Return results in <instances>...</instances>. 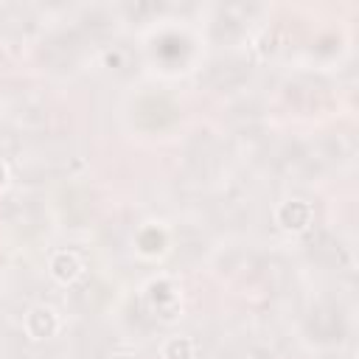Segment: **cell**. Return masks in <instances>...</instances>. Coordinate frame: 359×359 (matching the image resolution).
<instances>
[{
	"label": "cell",
	"instance_id": "7a4b0ae2",
	"mask_svg": "<svg viewBox=\"0 0 359 359\" xmlns=\"http://www.w3.org/2000/svg\"><path fill=\"white\" fill-rule=\"evenodd\" d=\"M163 359H194V345L188 339H171L163 345Z\"/></svg>",
	"mask_w": 359,
	"mask_h": 359
},
{
	"label": "cell",
	"instance_id": "6da1fadb",
	"mask_svg": "<svg viewBox=\"0 0 359 359\" xmlns=\"http://www.w3.org/2000/svg\"><path fill=\"white\" fill-rule=\"evenodd\" d=\"M50 269H53V275L59 278V280H73L79 272H81V264H79V258L76 255H70V252H62V255H56L53 258V264H50Z\"/></svg>",
	"mask_w": 359,
	"mask_h": 359
}]
</instances>
